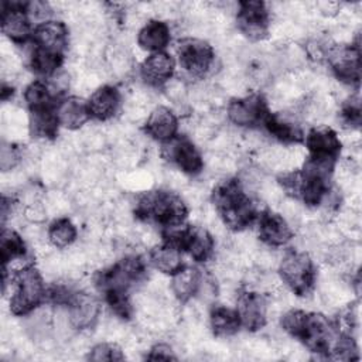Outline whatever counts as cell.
<instances>
[{"label": "cell", "mask_w": 362, "mask_h": 362, "mask_svg": "<svg viewBox=\"0 0 362 362\" xmlns=\"http://www.w3.org/2000/svg\"><path fill=\"white\" fill-rule=\"evenodd\" d=\"M147 276V263L139 255H127L93 274V284L112 313L129 321L133 315L130 290Z\"/></svg>", "instance_id": "6da1fadb"}, {"label": "cell", "mask_w": 362, "mask_h": 362, "mask_svg": "<svg viewBox=\"0 0 362 362\" xmlns=\"http://www.w3.org/2000/svg\"><path fill=\"white\" fill-rule=\"evenodd\" d=\"M281 328L294 339L300 341L310 352L329 358L339 328L327 315L298 308L288 310L281 315Z\"/></svg>", "instance_id": "7a4b0ae2"}, {"label": "cell", "mask_w": 362, "mask_h": 362, "mask_svg": "<svg viewBox=\"0 0 362 362\" xmlns=\"http://www.w3.org/2000/svg\"><path fill=\"white\" fill-rule=\"evenodd\" d=\"M211 201L222 223L233 232L245 230L257 219L259 209L236 177L218 182L211 192Z\"/></svg>", "instance_id": "3957f363"}, {"label": "cell", "mask_w": 362, "mask_h": 362, "mask_svg": "<svg viewBox=\"0 0 362 362\" xmlns=\"http://www.w3.org/2000/svg\"><path fill=\"white\" fill-rule=\"evenodd\" d=\"M133 214L140 222L156 225L165 230L185 223L188 206L177 192L168 189H151L139 197Z\"/></svg>", "instance_id": "277c9868"}, {"label": "cell", "mask_w": 362, "mask_h": 362, "mask_svg": "<svg viewBox=\"0 0 362 362\" xmlns=\"http://www.w3.org/2000/svg\"><path fill=\"white\" fill-rule=\"evenodd\" d=\"M13 290L10 297V311L17 315H27L37 310L47 300V287L40 270L27 264L11 274Z\"/></svg>", "instance_id": "5b68a950"}, {"label": "cell", "mask_w": 362, "mask_h": 362, "mask_svg": "<svg viewBox=\"0 0 362 362\" xmlns=\"http://www.w3.org/2000/svg\"><path fill=\"white\" fill-rule=\"evenodd\" d=\"M279 276L294 296L307 297L315 287L317 267L307 252L291 249L284 253L279 263Z\"/></svg>", "instance_id": "8992f818"}, {"label": "cell", "mask_w": 362, "mask_h": 362, "mask_svg": "<svg viewBox=\"0 0 362 362\" xmlns=\"http://www.w3.org/2000/svg\"><path fill=\"white\" fill-rule=\"evenodd\" d=\"M163 239L175 243L182 253H187L195 263L208 262L215 252V239L212 233L199 225H181L165 229Z\"/></svg>", "instance_id": "52a82bcc"}, {"label": "cell", "mask_w": 362, "mask_h": 362, "mask_svg": "<svg viewBox=\"0 0 362 362\" xmlns=\"http://www.w3.org/2000/svg\"><path fill=\"white\" fill-rule=\"evenodd\" d=\"M178 64L182 71L195 79H204L215 64L214 47L197 37H184L177 42Z\"/></svg>", "instance_id": "ba28073f"}, {"label": "cell", "mask_w": 362, "mask_h": 362, "mask_svg": "<svg viewBox=\"0 0 362 362\" xmlns=\"http://www.w3.org/2000/svg\"><path fill=\"white\" fill-rule=\"evenodd\" d=\"M324 58L334 76L349 86H358L361 81V47L359 40L351 44L327 45Z\"/></svg>", "instance_id": "9c48e42d"}, {"label": "cell", "mask_w": 362, "mask_h": 362, "mask_svg": "<svg viewBox=\"0 0 362 362\" xmlns=\"http://www.w3.org/2000/svg\"><path fill=\"white\" fill-rule=\"evenodd\" d=\"M270 113L267 100L262 93L253 92L245 96L232 98L226 106V116L238 127H260Z\"/></svg>", "instance_id": "30bf717a"}, {"label": "cell", "mask_w": 362, "mask_h": 362, "mask_svg": "<svg viewBox=\"0 0 362 362\" xmlns=\"http://www.w3.org/2000/svg\"><path fill=\"white\" fill-rule=\"evenodd\" d=\"M236 25L250 41H262L270 33V10L264 1L243 0L236 4Z\"/></svg>", "instance_id": "8fae6325"}, {"label": "cell", "mask_w": 362, "mask_h": 362, "mask_svg": "<svg viewBox=\"0 0 362 362\" xmlns=\"http://www.w3.org/2000/svg\"><path fill=\"white\" fill-rule=\"evenodd\" d=\"M163 157L173 163L181 173L195 177L204 170V157L194 141L187 136H175L163 144Z\"/></svg>", "instance_id": "7c38bea8"}, {"label": "cell", "mask_w": 362, "mask_h": 362, "mask_svg": "<svg viewBox=\"0 0 362 362\" xmlns=\"http://www.w3.org/2000/svg\"><path fill=\"white\" fill-rule=\"evenodd\" d=\"M34 27L27 11V1L1 3V31L14 44L23 45L31 40Z\"/></svg>", "instance_id": "4fadbf2b"}, {"label": "cell", "mask_w": 362, "mask_h": 362, "mask_svg": "<svg viewBox=\"0 0 362 362\" xmlns=\"http://www.w3.org/2000/svg\"><path fill=\"white\" fill-rule=\"evenodd\" d=\"M236 311L240 324L249 332H256L267 324V300L255 290H242L236 297Z\"/></svg>", "instance_id": "5bb4252c"}, {"label": "cell", "mask_w": 362, "mask_h": 362, "mask_svg": "<svg viewBox=\"0 0 362 362\" xmlns=\"http://www.w3.org/2000/svg\"><path fill=\"white\" fill-rule=\"evenodd\" d=\"M64 308L66 310L69 325L78 331L92 328L100 315V301L96 296L86 291L75 290Z\"/></svg>", "instance_id": "9a60e30c"}, {"label": "cell", "mask_w": 362, "mask_h": 362, "mask_svg": "<svg viewBox=\"0 0 362 362\" xmlns=\"http://www.w3.org/2000/svg\"><path fill=\"white\" fill-rule=\"evenodd\" d=\"M305 148L308 151L310 158L337 163L342 143L337 134V132L331 127H314L307 136H304Z\"/></svg>", "instance_id": "2e32d148"}, {"label": "cell", "mask_w": 362, "mask_h": 362, "mask_svg": "<svg viewBox=\"0 0 362 362\" xmlns=\"http://www.w3.org/2000/svg\"><path fill=\"white\" fill-rule=\"evenodd\" d=\"M141 81L154 89L164 88L175 74V59L165 51L153 52L139 66Z\"/></svg>", "instance_id": "e0dca14e"}, {"label": "cell", "mask_w": 362, "mask_h": 362, "mask_svg": "<svg viewBox=\"0 0 362 362\" xmlns=\"http://www.w3.org/2000/svg\"><path fill=\"white\" fill-rule=\"evenodd\" d=\"M256 221L257 236L269 247H283L293 239V229L283 215L264 209L259 212Z\"/></svg>", "instance_id": "ac0fdd59"}, {"label": "cell", "mask_w": 362, "mask_h": 362, "mask_svg": "<svg viewBox=\"0 0 362 362\" xmlns=\"http://www.w3.org/2000/svg\"><path fill=\"white\" fill-rule=\"evenodd\" d=\"M33 47L64 54L69 44L68 25L61 20H48L34 25L31 35Z\"/></svg>", "instance_id": "d6986e66"}, {"label": "cell", "mask_w": 362, "mask_h": 362, "mask_svg": "<svg viewBox=\"0 0 362 362\" xmlns=\"http://www.w3.org/2000/svg\"><path fill=\"white\" fill-rule=\"evenodd\" d=\"M178 126L180 122L174 110L167 106H157L147 116L143 132L150 139L164 144L178 136Z\"/></svg>", "instance_id": "ffe728a7"}, {"label": "cell", "mask_w": 362, "mask_h": 362, "mask_svg": "<svg viewBox=\"0 0 362 362\" xmlns=\"http://www.w3.org/2000/svg\"><path fill=\"white\" fill-rule=\"evenodd\" d=\"M90 119L106 122L116 116L120 109L122 95L116 86L102 85L95 89L86 100Z\"/></svg>", "instance_id": "44dd1931"}, {"label": "cell", "mask_w": 362, "mask_h": 362, "mask_svg": "<svg viewBox=\"0 0 362 362\" xmlns=\"http://www.w3.org/2000/svg\"><path fill=\"white\" fill-rule=\"evenodd\" d=\"M264 130L281 144H298L304 141V132L301 126L287 115L269 113L262 124Z\"/></svg>", "instance_id": "7402d4cb"}, {"label": "cell", "mask_w": 362, "mask_h": 362, "mask_svg": "<svg viewBox=\"0 0 362 362\" xmlns=\"http://www.w3.org/2000/svg\"><path fill=\"white\" fill-rule=\"evenodd\" d=\"M148 262L154 269L170 276L185 266L182 260V250L167 239H161V243L156 245L150 250Z\"/></svg>", "instance_id": "603a6c76"}, {"label": "cell", "mask_w": 362, "mask_h": 362, "mask_svg": "<svg viewBox=\"0 0 362 362\" xmlns=\"http://www.w3.org/2000/svg\"><path fill=\"white\" fill-rule=\"evenodd\" d=\"M204 276L194 266H184L171 276V291L180 303H188L201 291Z\"/></svg>", "instance_id": "cb8c5ba5"}, {"label": "cell", "mask_w": 362, "mask_h": 362, "mask_svg": "<svg viewBox=\"0 0 362 362\" xmlns=\"http://www.w3.org/2000/svg\"><path fill=\"white\" fill-rule=\"evenodd\" d=\"M57 116L59 124L69 130L81 129L89 119L88 103L79 96H65L58 100Z\"/></svg>", "instance_id": "d4e9b609"}, {"label": "cell", "mask_w": 362, "mask_h": 362, "mask_svg": "<svg viewBox=\"0 0 362 362\" xmlns=\"http://www.w3.org/2000/svg\"><path fill=\"white\" fill-rule=\"evenodd\" d=\"M170 41V25L158 18L148 20L137 33V45L144 51H150L151 54L164 51Z\"/></svg>", "instance_id": "484cf974"}, {"label": "cell", "mask_w": 362, "mask_h": 362, "mask_svg": "<svg viewBox=\"0 0 362 362\" xmlns=\"http://www.w3.org/2000/svg\"><path fill=\"white\" fill-rule=\"evenodd\" d=\"M209 327L215 337H232L239 332L242 324L236 308L215 304L209 310Z\"/></svg>", "instance_id": "4316f807"}, {"label": "cell", "mask_w": 362, "mask_h": 362, "mask_svg": "<svg viewBox=\"0 0 362 362\" xmlns=\"http://www.w3.org/2000/svg\"><path fill=\"white\" fill-rule=\"evenodd\" d=\"M59 120L57 116V106L28 112V129L30 134L35 139L54 140L58 134Z\"/></svg>", "instance_id": "83f0119b"}, {"label": "cell", "mask_w": 362, "mask_h": 362, "mask_svg": "<svg viewBox=\"0 0 362 362\" xmlns=\"http://www.w3.org/2000/svg\"><path fill=\"white\" fill-rule=\"evenodd\" d=\"M23 98L28 107V112L55 107L58 105V100L61 99L42 79H35L30 82L24 89Z\"/></svg>", "instance_id": "f1b7e54d"}, {"label": "cell", "mask_w": 362, "mask_h": 362, "mask_svg": "<svg viewBox=\"0 0 362 362\" xmlns=\"http://www.w3.org/2000/svg\"><path fill=\"white\" fill-rule=\"evenodd\" d=\"M64 54L33 47L28 58L31 71L42 78H52L64 64Z\"/></svg>", "instance_id": "f546056e"}, {"label": "cell", "mask_w": 362, "mask_h": 362, "mask_svg": "<svg viewBox=\"0 0 362 362\" xmlns=\"http://www.w3.org/2000/svg\"><path fill=\"white\" fill-rule=\"evenodd\" d=\"M27 256V245L23 236L11 228L3 226L0 235V259L3 266L18 262Z\"/></svg>", "instance_id": "4dcf8cb0"}, {"label": "cell", "mask_w": 362, "mask_h": 362, "mask_svg": "<svg viewBox=\"0 0 362 362\" xmlns=\"http://www.w3.org/2000/svg\"><path fill=\"white\" fill-rule=\"evenodd\" d=\"M47 238L48 242L57 247V249H65L68 246H71L76 238H78V230L75 223L66 218V216H61L54 219L47 229Z\"/></svg>", "instance_id": "1f68e13d"}, {"label": "cell", "mask_w": 362, "mask_h": 362, "mask_svg": "<svg viewBox=\"0 0 362 362\" xmlns=\"http://www.w3.org/2000/svg\"><path fill=\"white\" fill-rule=\"evenodd\" d=\"M88 359L93 362L102 361H123V349L115 342H99L93 345L88 354Z\"/></svg>", "instance_id": "d6a6232c"}, {"label": "cell", "mask_w": 362, "mask_h": 362, "mask_svg": "<svg viewBox=\"0 0 362 362\" xmlns=\"http://www.w3.org/2000/svg\"><path fill=\"white\" fill-rule=\"evenodd\" d=\"M339 119L349 129H358L361 126V102L358 96H351L342 103Z\"/></svg>", "instance_id": "836d02e7"}, {"label": "cell", "mask_w": 362, "mask_h": 362, "mask_svg": "<svg viewBox=\"0 0 362 362\" xmlns=\"http://www.w3.org/2000/svg\"><path fill=\"white\" fill-rule=\"evenodd\" d=\"M21 160V151L16 144L3 143L0 148V167L3 171L14 168Z\"/></svg>", "instance_id": "e575fe53"}, {"label": "cell", "mask_w": 362, "mask_h": 362, "mask_svg": "<svg viewBox=\"0 0 362 362\" xmlns=\"http://www.w3.org/2000/svg\"><path fill=\"white\" fill-rule=\"evenodd\" d=\"M146 359H148V361H170V359H177V355L174 354L173 348L168 344L158 342V344H154L148 349Z\"/></svg>", "instance_id": "d590c367"}]
</instances>
